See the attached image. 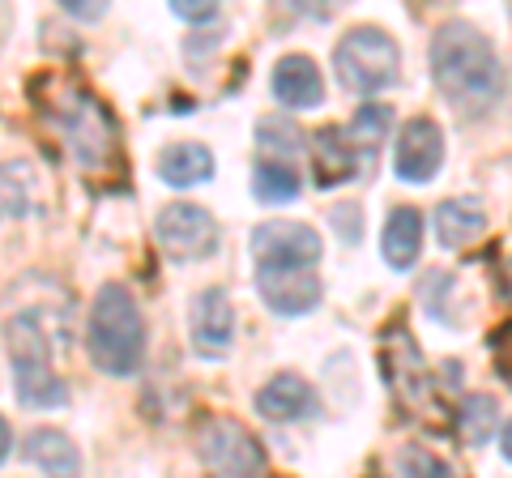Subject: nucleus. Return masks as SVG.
Segmentation results:
<instances>
[{"label": "nucleus", "mask_w": 512, "mask_h": 478, "mask_svg": "<svg viewBox=\"0 0 512 478\" xmlns=\"http://www.w3.org/2000/svg\"><path fill=\"white\" fill-rule=\"evenodd\" d=\"M312 150H316V184L320 188H338L346 180L359 175V141L350 137V129H320L312 137Z\"/></svg>", "instance_id": "14"}, {"label": "nucleus", "mask_w": 512, "mask_h": 478, "mask_svg": "<svg viewBox=\"0 0 512 478\" xmlns=\"http://www.w3.org/2000/svg\"><path fill=\"white\" fill-rule=\"evenodd\" d=\"M495 423H500V406H495V397H487V393L461 397L457 432H461V440H466V444H487L495 436Z\"/></svg>", "instance_id": "20"}, {"label": "nucleus", "mask_w": 512, "mask_h": 478, "mask_svg": "<svg viewBox=\"0 0 512 478\" xmlns=\"http://www.w3.org/2000/svg\"><path fill=\"white\" fill-rule=\"evenodd\" d=\"M500 453H504V461H512V419L504 423V436H500Z\"/></svg>", "instance_id": "28"}, {"label": "nucleus", "mask_w": 512, "mask_h": 478, "mask_svg": "<svg viewBox=\"0 0 512 478\" xmlns=\"http://www.w3.org/2000/svg\"><path fill=\"white\" fill-rule=\"evenodd\" d=\"M504 291H508V299H512V257H508V265H504Z\"/></svg>", "instance_id": "30"}, {"label": "nucleus", "mask_w": 512, "mask_h": 478, "mask_svg": "<svg viewBox=\"0 0 512 478\" xmlns=\"http://www.w3.org/2000/svg\"><path fill=\"white\" fill-rule=\"evenodd\" d=\"M491 363L500 372V380H508V389H512V321L491 333Z\"/></svg>", "instance_id": "25"}, {"label": "nucleus", "mask_w": 512, "mask_h": 478, "mask_svg": "<svg viewBox=\"0 0 512 478\" xmlns=\"http://www.w3.org/2000/svg\"><path fill=\"white\" fill-rule=\"evenodd\" d=\"M192 440H197V457L210 478H265L261 440L231 414H205Z\"/></svg>", "instance_id": "5"}, {"label": "nucleus", "mask_w": 512, "mask_h": 478, "mask_svg": "<svg viewBox=\"0 0 512 478\" xmlns=\"http://www.w3.org/2000/svg\"><path fill=\"white\" fill-rule=\"evenodd\" d=\"M444 167V133L431 116H414L402 124L393 146V171L406 184H427L436 180V171Z\"/></svg>", "instance_id": "10"}, {"label": "nucleus", "mask_w": 512, "mask_h": 478, "mask_svg": "<svg viewBox=\"0 0 512 478\" xmlns=\"http://www.w3.org/2000/svg\"><path fill=\"white\" fill-rule=\"evenodd\" d=\"M397 466H402V478H461L444 457H436L431 449H414V444L402 449V461H397Z\"/></svg>", "instance_id": "23"}, {"label": "nucleus", "mask_w": 512, "mask_h": 478, "mask_svg": "<svg viewBox=\"0 0 512 478\" xmlns=\"http://www.w3.org/2000/svg\"><path fill=\"white\" fill-rule=\"evenodd\" d=\"M269 86H274V99L291 111H312V107L325 103V77H320L316 60L303 56V52L282 56L274 65V82Z\"/></svg>", "instance_id": "13"}, {"label": "nucleus", "mask_w": 512, "mask_h": 478, "mask_svg": "<svg viewBox=\"0 0 512 478\" xmlns=\"http://www.w3.org/2000/svg\"><path fill=\"white\" fill-rule=\"evenodd\" d=\"M487 227V214L474 197H448L436 205V239L444 248H466Z\"/></svg>", "instance_id": "18"}, {"label": "nucleus", "mask_w": 512, "mask_h": 478, "mask_svg": "<svg viewBox=\"0 0 512 478\" xmlns=\"http://www.w3.org/2000/svg\"><path fill=\"white\" fill-rule=\"evenodd\" d=\"M154 235H158V248L167 252L171 261H210L218 252V218L205 210L197 201H171L158 210L154 218Z\"/></svg>", "instance_id": "7"}, {"label": "nucleus", "mask_w": 512, "mask_h": 478, "mask_svg": "<svg viewBox=\"0 0 512 478\" xmlns=\"http://www.w3.org/2000/svg\"><path fill=\"white\" fill-rule=\"evenodd\" d=\"M389 120L393 116H389V107H384V103H367V107L355 111V120H350V137H355L359 146L372 154L384 141V133H389Z\"/></svg>", "instance_id": "22"}, {"label": "nucleus", "mask_w": 512, "mask_h": 478, "mask_svg": "<svg viewBox=\"0 0 512 478\" xmlns=\"http://www.w3.org/2000/svg\"><path fill=\"white\" fill-rule=\"evenodd\" d=\"M431 82L461 120H483L504 99V65L491 39L470 22H444L431 39Z\"/></svg>", "instance_id": "1"}, {"label": "nucleus", "mask_w": 512, "mask_h": 478, "mask_svg": "<svg viewBox=\"0 0 512 478\" xmlns=\"http://www.w3.org/2000/svg\"><path fill=\"white\" fill-rule=\"evenodd\" d=\"M0 432H5V449H0V457H5V461H9V457H13V427L5 423V427H0Z\"/></svg>", "instance_id": "29"}, {"label": "nucleus", "mask_w": 512, "mask_h": 478, "mask_svg": "<svg viewBox=\"0 0 512 478\" xmlns=\"http://www.w3.org/2000/svg\"><path fill=\"white\" fill-rule=\"evenodd\" d=\"M333 73L338 82L355 94H380L397 82L402 73V47L389 30L380 26H355L346 30L333 47Z\"/></svg>", "instance_id": "4"}, {"label": "nucleus", "mask_w": 512, "mask_h": 478, "mask_svg": "<svg viewBox=\"0 0 512 478\" xmlns=\"http://www.w3.org/2000/svg\"><path fill=\"white\" fill-rule=\"evenodd\" d=\"M26 461L39 466L43 478H82V453L56 427H39L26 436Z\"/></svg>", "instance_id": "15"}, {"label": "nucleus", "mask_w": 512, "mask_h": 478, "mask_svg": "<svg viewBox=\"0 0 512 478\" xmlns=\"http://www.w3.org/2000/svg\"><path fill=\"white\" fill-rule=\"evenodd\" d=\"M256 291L274 316H308L325 299L312 269H256Z\"/></svg>", "instance_id": "11"}, {"label": "nucleus", "mask_w": 512, "mask_h": 478, "mask_svg": "<svg viewBox=\"0 0 512 478\" xmlns=\"http://www.w3.org/2000/svg\"><path fill=\"white\" fill-rule=\"evenodd\" d=\"M316 406H320L316 389L295 372H278L274 380H265L256 389V414H265L269 423H299L316 414Z\"/></svg>", "instance_id": "12"}, {"label": "nucleus", "mask_w": 512, "mask_h": 478, "mask_svg": "<svg viewBox=\"0 0 512 478\" xmlns=\"http://www.w3.org/2000/svg\"><path fill=\"white\" fill-rule=\"evenodd\" d=\"M5 350H9V372H13V393L22 406L35 410H56L69 402L64 380L52 372V342L39 316L13 312L5 321Z\"/></svg>", "instance_id": "3"}, {"label": "nucleus", "mask_w": 512, "mask_h": 478, "mask_svg": "<svg viewBox=\"0 0 512 478\" xmlns=\"http://www.w3.org/2000/svg\"><path fill=\"white\" fill-rule=\"evenodd\" d=\"M30 210L26 201V163H5V214L9 218H22Z\"/></svg>", "instance_id": "24"}, {"label": "nucleus", "mask_w": 512, "mask_h": 478, "mask_svg": "<svg viewBox=\"0 0 512 478\" xmlns=\"http://www.w3.org/2000/svg\"><path fill=\"white\" fill-rule=\"evenodd\" d=\"M423 248V214L414 205H393L384 218V235H380V252L393 269H410L419 261Z\"/></svg>", "instance_id": "16"}, {"label": "nucleus", "mask_w": 512, "mask_h": 478, "mask_svg": "<svg viewBox=\"0 0 512 478\" xmlns=\"http://www.w3.org/2000/svg\"><path fill=\"white\" fill-rule=\"evenodd\" d=\"M60 9L69 13V18H86V22H99L107 13L103 0H94V5H86V0H60Z\"/></svg>", "instance_id": "27"}, {"label": "nucleus", "mask_w": 512, "mask_h": 478, "mask_svg": "<svg viewBox=\"0 0 512 478\" xmlns=\"http://www.w3.org/2000/svg\"><path fill=\"white\" fill-rule=\"evenodd\" d=\"M171 13L184 22H214L218 18V5L214 0H171Z\"/></svg>", "instance_id": "26"}, {"label": "nucleus", "mask_w": 512, "mask_h": 478, "mask_svg": "<svg viewBox=\"0 0 512 478\" xmlns=\"http://www.w3.org/2000/svg\"><path fill=\"white\" fill-rule=\"evenodd\" d=\"M256 141H261L265 158H278V163H291V158L303 150V133L295 129L291 116H265L256 124Z\"/></svg>", "instance_id": "21"}, {"label": "nucleus", "mask_w": 512, "mask_h": 478, "mask_svg": "<svg viewBox=\"0 0 512 478\" xmlns=\"http://www.w3.org/2000/svg\"><path fill=\"white\" fill-rule=\"evenodd\" d=\"M252 193L265 205H286L299 197V171L295 163H278V158H261L252 171Z\"/></svg>", "instance_id": "19"}, {"label": "nucleus", "mask_w": 512, "mask_h": 478, "mask_svg": "<svg viewBox=\"0 0 512 478\" xmlns=\"http://www.w3.org/2000/svg\"><path fill=\"white\" fill-rule=\"evenodd\" d=\"M86 355L107 376H133L146 359V321L124 282L99 286L86 316Z\"/></svg>", "instance_id": "2"}, {"label": "nucleus", "mask_w": 512, "mask_h": 478, "mask_svg": "<svg viewBox=\"0 0 512 478\" xmlns=\"http://www.w3.org/2000/svg\"><path fill=\"white\" fill-rule=\"evenodd\" d=\"M158 175L171 188H197L214 175V154L201 141H171V146L158 154Z\"/></svg>", "instance_id": "17"}, {"label": "nucleus", "mask_w": 512, "mask_h": 478, "mask_svg": "<svg viewBox=\"0 0 512 478\" xmlns=\"http://www.w3.org/2000/svg\"><path fill=\"white\" fill-rule=\"evenodd\" d=\"M320 252H325V244H320L316 227H308V222L274 218L252 231L256 269H312L320 261Z\"/></svg>", "instance_id": "8"}, {"label": "nucleus", "mask_w": 512, "mask_h": 478, "mask_svg": "<svg viewBox=\"0 0 512 478\" xmlns=\"http://www.w3.org/2000/svg\"><path fill=\"white\" fill-rule=\"evenodd\" d=\"M47 116L56 120V129L69 141V150L82 158L86 167H103L111 146H116V124H111L107 107L86 90H69L60 103H52Z\"/></svg>", "instance_id": "6"}, {"label": "nucleus", "mask_w": 512, "mask_h": 478, "mask_svg": "<svg viewBox=\"0 0 512 478\" xmlns=\"http://www.w3.org/2000/svg\"><path fill=\"white\" fill-rule=\"evenodd\" d=\"M188 333H192V350L197 359H227V350L235 342V308L231 295L222 286H205L188 308Z\"/></svg>", "instance_id": "9"}]
</instances>
